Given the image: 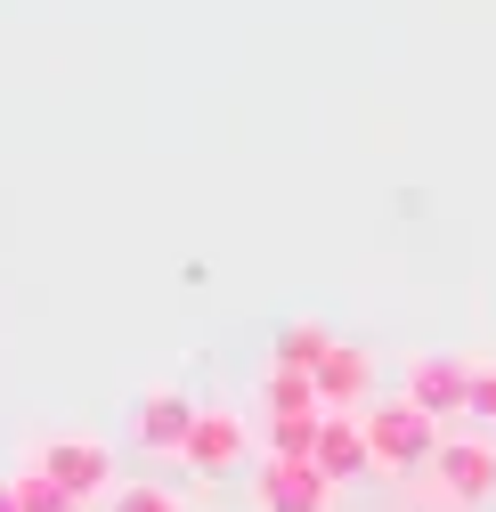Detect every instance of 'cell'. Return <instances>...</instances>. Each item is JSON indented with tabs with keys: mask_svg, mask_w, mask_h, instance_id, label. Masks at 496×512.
I'll return each mask as SVG.
<instances>
[{
	"mask_svg": "<svg viewBox=\"0 0 496 512\" xmlns=\"http://www.w3.org/2000/svg\"><path fill=\"white\" fill-rule=\"evenodd\" d=\"M309 464H318L334 488H350L358 472H375V447H366V415H326V423H318V456H309Z\"/></svg>",
	"mask_w": 496,
	"mask_h": 512,
	"instance_id": "9",
	"label": "cell"
},
{
	"mask_svg": "<svg viewBox=\"0 0 496 512\" xmlns=\"http://www.w3.org/2000/svg\"><path fill=\"white\" fill-rule=\"evenodd\" d=\"M318 423L326 415H277V423H261V456H318Z\"/></svg>",
	"mask_w": 496,
	"mask_h": 512,
	"instance_id": "12",
	"label": "cell"
},
{
	"mask_svg": "<svg viewBox=\"0 0 496 512\" xmlns=\"http://www.w3.org/2000/svg\"><path fill=\"white\" fill-rule=\"evenodd\" d=\"M334 480L309 456H261L253 464V512H334Z\"/></svg>",
	"mask_w": 496,
	"mask_h": 512,
	"instance_id": "4",
	"label": "cell"
},
{
	"mask_svg": "<svg viewBox=\"0 0 496 512\" xmlns=\"http://www.w3.org/2000/svg\"><path fill=\"white\" fill-rule=\"evenodd\" d=\"M472 415L496 423V358H472Z\"/></svg>",
	"mask_w": 496,
	"mask_h": 512,
	"instance_id": "15",
	"label": "cell"
},
{
	"mask_svg": "<svg viewBox=\"0 0 496 512\" xmlns=\"http://www.w3.org/2000/svg\"><path fill=\"white\" fill-rule=\"evenodd\" d=\"M407 399H415L423 415H440V423L472 415V358H456V350H423V358H407Z\"/></svg>",
	"mask_w": 496,
	"mask_h": 512,
	"instance_id": "5",
	"label": "cell"
},
{
	"mask_svg": "<svg viewBox=\"0 0 496 512\" xmlns=\"http://www.w3.org/2000/svg\"><path fill=\"white\" fill-rule=\"evenodd\" d=\"M431 480H440V496H448L456 512L496 504V439H480V431H448L440 456H431Z\"/></svg>",
	"mask_w": 496,
	"mask_h": 512,
	"instance_id": "2",
	"label": "cell"
},
{
	"mask_svg": "<svg viewBox=\"0 0 496 512\" xmlns=\"http://www.w3.org/2000/svg\"><path fill=\"white\" fill-rule=\"evenodd\" d=\"M253 423H244L236 407H204L196 415V439H188V472H204V480H220V472H236L244 456H253Z\"/></svg>",
	"mask_w": 496,
	"mask_h": 512,
	"instance_id": "7",
	"label": "cell"
},
{
	"mask_svg": "<svg viewBox=\"0 0 496 512\" xmlns=\"http://www.w3.org/2000/svg\"><path fill=\"white\" fill-rule=\"evenodd\" d=\"M0 512H25V504H17V480H0Z\"/></svg>",
	"mask_w": 496,
	"mask_h": 512,
	"instance_id": "16",
	"label": "cell"
},
{
	"mask_svg": "<svg viewBox=\"0 0 496 512\" xmlns=\"http://www.w3.org/2000/svg\"><path fill=\"white\" fill-rule=\"evenodd\" d=\"M277 415H326L318 374H301V366H261V423H277Z\"/></svg>",
	"mask_w": 496,
	"mask_h": 512,
	"instance_id": "10",
	"label": "cell"
},
{
	"mask_svg": "<svg viewBox=\"0 0 496 512\" xmlns=\"http://www.w3.org/2000/svg\"><path fill=\"white\" fill-rule=\"evenodd\" d=\"M440 415H423L407 391L399 399H375L366 407V447H375V472L383 480H407V472H423L431 456H440Z\"/></svg>",
	"mask_w": 496,
	"mask_h": 512,
	"instance_id": "1",
	"label": "cell"
},
{
	"mask_svg": "<svg viewBox=\"0 0 496 512\" xmlns=\"http://www.w3.org/2000/svg\"><path fill=\"white\" fill-rule=\"evenodd\" d=\"M33 464L66 488L74 504H90V496H114V447L106 439H90V431H57V439H41L33 447Z\"/></svg>",
	"mask_w": 496,
	"mask_h": 512,
	"instance_id": "3",
	"label": "cell"
},
{
	"mask_svg": "<svg viewBox=\"0 0 496 512\" xmlns=\"http://www.w3.org/2000/svg\"><path fill=\"white\" fill-rule=\"evenodd\" d=\"M17 504H25V512H82L66 488H57V480L41 472V464H25V472H17Z\"/></svg>",
	"mask_w": 496,
	"mask_h": 512,
	"instance_id": "13",
	"label": "cell"
},
{
	"mask_svg": "<svg viewBox=\"0 0 496 512\" xmlns=\"http://www.w3.org/2000/svg\"><path fill=\"white\" fill-rule=\"evenodd\" d=\"M196 399L179 391V382H155V391L131 407V439L147 447V456H188V439H196Z\"/></svg>",
	"mask_w": 496,
	"mask_h": 512,
	"instance_id": "6",
	"label": "cell"
},
{
	"mask_svg": "<svg viewBox=\"0 0 496 512\" xmlns=\"http://www.w3.org/2000/svg\"><path fill=\"white\" fill-rule=\"evenodd\" d=\"M326 350H334V334L318 326V317H293V326H277V342H269V366H301V374H318Z\"/></svg>",
	"mask_w": 496,
	"mask_h": 512,
	"instance_id": "11",
	"label": "cell"
},
{
	"mask_svg": "<svg viewBox=\"0 0 496 512\" xmlns=\"http://www.w3.org/2000/svg\"><path fill=\"white\" fill-rule=\"evenodd\" d=\"M318 399H326V415H366L375 407V358L358 342H334L318 358Z\"/></svg>",
	"mask_w": 496,
	"mask_h": 512,
	"instance_id": "8",
	"label": "cell"
},
{
	"mask_svg": "<svg viewBox=\"0 0 496 512\" xmlns=\"http://www.w3.org/2000/svg\"><path fill=\"white\" fill-rule=\"evenodd\" d=\"M114 512H188L171 488H155V480H139V488H114Z\"/></svg>",
	"mask_w": 496,
	"mask_h": 512,
	"instance_id": "14",
	"label": "cell"
}]
</instances>
